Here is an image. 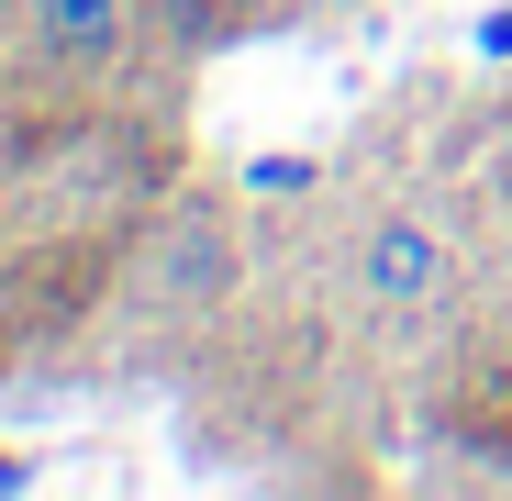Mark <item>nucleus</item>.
Returning a JSON list of instances; mask_svg holds the SVG:
<instances>
[{
	"label": "nucleus",
	"instance_id": "f257e3e1",
	"mask_svg": "<svg viewBox=\"0 0 512 501\" xmlns=\"http://www.w3.org/2000/svg\"><path fill=\"white\" fill-rule=\"evenodd\" d=\"M245 290V212L234 190H167L123 257V301L167 334H201L223 323V301Z\"/></svg>",
	"mask_w": 512,
	"mask_h": 501
},
{
	"label": "nucleus",
	"instance_id": "f03ea898",
	"mask_svg": "<svg viewBox=\"0 0 512 501\" xmlns=\"http://www.w3.org/2000/svg\"><path fill=\"white\" fill-rule=\"evenodd\" d=\"M346 279H357V301H368L379 323H435V312L457 301L468 257H457V234H446L435 201H379V212L357 223V245H346Z\"/></svg>",
	"mask_w": 512,
	"mask_h": 501
},
{
	"label": "nucleus",
	"instance_id": "7ed1b4c3",
	"mask_svg": "<svg viewBox=\"0 0 512 501\" xmlns=\"http://www.w3.org/2000/svg\"><path fill=\"white\" fill-rule=\"evenodd\" d=\"M145 23V0H12V56L45 78H101Z\"/></svg>",
	"mask_w": 512,
	"mask_h": 501
},
{
	"label": "nucleus",
	"instance_id": "20e7f679",
	"mask_svg": "<svg viewBox=\"0 0 512 501\" xmlns=\"http://www.w3.org/2000/svg\"><path fill=\"white\" fill-rule=\"evenodd\" d=\"M312 179H323L312 156H256V167H245V201H301Z\"/></svg>",
	"mask_w": 512,
	"mask_h": 501
},
{
	"label": "nucleus",
	"instance_id": "39448f33",
	"mask_svg": "<svg viewBox=\"0 0 512 501\" xmlns=\"http://www.w3.org/2000/svg\"><path fill=\"white\" fill-rule=\"evenodd\" d=\"M12 346H23V290H12V268H0V368H12Z\"/></svg>",
	"mask_w": 512,
	"mask_h": 501
},
{
	"label": "nucleus",
	"instance_id": "423d86ee",
	"mask_svg": "<svg viewBox=\"0 0 512 501\" xmlns=\"http://www.w3.org/2000/svg\"><path fill=\"white\" fill-rule=\"evenodd\" d=\"M479 56H512V12H490V23H479Z\"/></svg>",
	"mask_w": 512,
	"mask_h": 501
},
{
	"label": "nucleus",
	"instance_id": "0eeeda50",
	"mask_svg": "<svg viewBox=\"0 0 512 501\" xmlns=\"http://www.w3.org/2000/svg\"><path fill=\"white\" fill-rule=\"evenodd\" d=\"M0 67H12V0H0Z\"/></svg>",
	"mask_w": 512,
	"mask_h": 501
},
{
	"label": "nucleus",
	"instance_id": "6e6552de",
	"mask_svg": "<svg viewBox=\"0 0 512 501\" xmlns=\"http://www.w3.org/2000/svg\"><path fill=\"white\" fill-rule=\"evenodd\" d=\"M501 179H512V145H501Z\"/></svg>",
	"mask_w": 512,
	"mask_h": 501
}]
</instances>
